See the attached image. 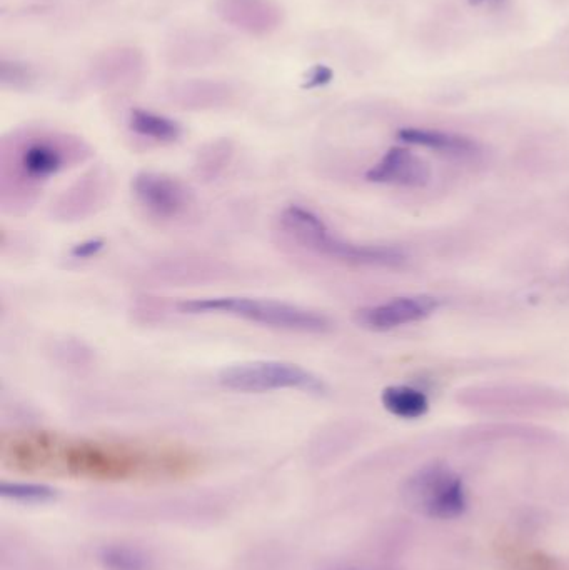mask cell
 <instances>
[{"label": "cell", "mask_w": 569, "mask_h": 570, "mask_svg": "<svg viewBox=\"0 0 569 570\" xmlns=\"http://www.w3.org/2000/svg\"><path fill=\"white\" fill-rule=\"evenodd\" d=\"M129 127L137 135L156 140V142H174L182 134L181 125L149 110L134 109L129 115Z\"/></svg>", "instance_id": "16"}, {"label": "cell", "mask_w": 569, "mask_h": 570, "mask_svg": "<svg viewBox=\"0 0 569 570\" xmlns=\"http://www.w3.org/2000/svg\"><path fill=\"white\" fill-rule=\"evenodd\" d=\"M0 495L2 499L16 500L24 504H44L56 499L57 490L51 485L36 482H2Z\"/></svg>", "instance_id": "18"}, {"label": "cell", "mask_w": 569, "mask_h": 570, "mask_svg": "<svg viewBox=\"0 0 569 570\" xmlns=\"http://www.w3.org/2000/svg\"><path fill=\"white\" fill-rule=\"evenodd\" d=\"M381 402L389 414L401 419H419L428 414L429 400L421 390L409 385H391L381 394Z\"/></svg>", "instance_id": "15"}, {"label": "cell", "mask_w": 569, "mask_h": 570, "mask_svg": "<svg viewBox=\"0 0 569 570\" xmlns=\"http://www.w3.org/2000/svg\"><path fill=\"white\" fill-rule=\"evenodd\" d=\"M216 14L234 29L257 37L272 34L282 22V10L272 0H217Z\"/></svg>", "instance_id": "9"}, {"label": "cell", "mask_w": 569, "mask_h": 570, "mask_svg": "<svg viewBox=\"0 0 569 570\" xmlns=\"http://www.w3.org/2000/svg\"><path fill=\"white\" fill-rule=\"evenodd\" d=\"M279 224L286 235L304 249L346 264L398 267L406 260L403 250L396 247L353 244L341 239L316 212L301 205H288L282 209Z\"/></svg>", "instance_id": "2"}, {"label": "cell", "mask_w": 569, "mask_h": 570, "mask_svg": "<svg viewBox=\"0 0 569 570\" xmlns=\"http://www.w3.org/2000/svg\"><path fill=\"white\" fill-rule=\"evenodd\" d=\"M398 139L404 144L418 145L424 149L436 150L439 154L463 157V159L479 154V144L476 140L444 130L404 127L399 130Z\"/></svg>", "instance_id": "14"}, {"label": "cell", "mask_w": 569, "mask_h": 570, "mask_svg": "<svg viewBox=\"0 0 569 570\" xmlns=\"http://www.w3.org/2000/svg\"><path fill=\"white\" fill-rule=\"evenodd\" d=\"M226 49V42L219 35L204 30H182L167 42L166 60L179 69L206 67L216 62Z\"/></svg>", "instance_id": "11"}, {"label": "cell", "mask_w": 569, "mask_h": 570, "mask_svg": "<svg viewBox=\"0 0 569 570\" xmlns=\"http://www.w3.org/2000/svg\"><path fill=\"white\" fill-rule=\"evenodd\" d=\"M176 310L179 314L186 315H229L271 329L291 330L304 334H323L331 329V322L326 315L282 300L204 297V299L181 300L177 302Z\"/></svg>", "instance_id": "3"}, {"label": "cell", "mask_w": 569, "mask_h": 570, "mask_svg": "<svg viewBox=\"0 0 569 570\" xmlns=\"http://www.w3.org/2000/svg\"><path fill=\"white\" fill-rule=\"evenodd\" d=\"M366 179L374 184L418 189L431 180V169L421 157L406 147H393L383 155L378 164H374L366 172Z\"/></svg>", "instance_id": "10"}, {"label": "cell", "mask_w": 569, "mask_h": 570, "mask_svg": "<svg viewBox=\"0 0 569 570\" xmlns=\"http://www.w3.org/2000/svg\"><path fill=\"white\" fill-rule=\"evenodd\" d=\"M232 155V144L229 140H217L207 145L199 154V169L201 172H209V175H216L219 170L224 169V165L229 162Z\"/></svg>", "instance_id": "20"}, {"label": "cell", "mask_w": 569, "mask_h": 570, "mask_svg": "<svg viewBox=\"0 0 569 570\" xmlns=\"http://www.w3.org/2000/svg\"><path fill=\"white\" fill-rule=\"evenodd\" d=\"M146 72V55L131 45L104 50L91 65L92 82L107 90L134 87L144 79Z\"/></svg>", "instance_id": "8"}, {"label": "cell", "mask_w": 569, "mask_h": 570, "mask_svg": "<svg viewBox=\"0 0 569 570\" xmlns=\"http://www.w3.org/2000/svg\"><path fill=\"white\" fill-rule=\"evenodd\" d=\"M137 202L152 215L174 219L184 214L192 202L191 190L181 180L159 172H141L132 180Z\"/></svg>", "instance_id": "6"}, {"label": "cell", "mask_w": 569, "mask_h": 570, "mask_svg": "<svg viewBox=\"0 0 569 570\" xmlns=\"http://www.w3.org/2000/svg\"><path fill=\"white\" fill-rule=\"evenodd\" d=\"M109 177L106 172H91L66 190L57 202V215L79 219L102 207L109 194Z\"/></svg>", "instance_id": "12"}, {"label": "cell", "mask_w": 569, "mask_h": 570, "mask_svg": "<svg viewBox=\"0 0 569 570\" xmlns=\"http://www.w3.org/2000/svg\"><path fill=\"white\" fill-rule=\"evenodd\" d=\"M401 499L409 510L428 519H458L468 509L463 479L438 462L409 475L401 487Z\"/></svg>", "instance_id": "4"}, {"label": "cell", "mask_w": 569, "mask_h": 570, "mask_svg": "<svg viewBox=\"0 0 569 570\" xmlns=\"http://www.w3.org/2000/svg\"><path fill=\"white\" fill-rule=\"evenodd\" d=\"M333 80V70L326 67V65H316L313 69L309 70L306 82H304V89H316L321 85L329 84Z\"/></svg>", "instance_id": "21"}, {"label": "cell", "mask_w": 569, "mask_h": 570, "mask_svg": "<svg viewBox=\"0 0 569 570\" xmlns=\"http://www.w3.org/2000/svg\"><path fill=\"white\" fill-rule=\"evenodd\" d=\"M102 249H104V240H84L81 244L72 247L71 255L72 257H76V259H89V257H94V255L99 254Z\"/></svg>", "instance_id": "22"}, {"label": "cell", "mask_w": 569, "mask_h": 570, "mask_svg": "<svg viewBox=\"0 0 569 570\" xmlns=\"http://www.w3.org/2000/svg\"><path fill=\"white\" fill-rule=\"evenodd\" d=\"M501 0H469V4L483 5V4H498Z\"/></svg>", "instance_id": "23"}, {"label": "cell", "mask_w": 569, "mask_h": 570, "mask_svg": "<svg viewBox=\"0 0 569 570\" xmlns=\"http://www.w3.org/2000/svg\"><path fill=\"white\" fill-rule=\"evenodd\" d=\"M36 80V74L31 65L19 60L2 59L0 62V84L6 89H29Z\"/></svg>", "instance_id": "19"}, {"label": "cell", "mask_w": 569, "mask_h": 570, "mask_svg": "<svg viewBox=\"0 0 569 570\" xmlns=\"http://www.w3.org/2000/svg\"><path fill=\"white\" fill-rule=\"evenodd\" d=\"M219 384L246 394L284 389L324 394L328 389L324 380L311 370L282 360H251L229 365L219 372Z\"/></svg>", "instance_id": "5"}, {"label": "cell", "mask_w": 569, "mask_h": 570, "mask_svg": "<svg viewBox=\"0 0 569 570\" xmlns=\"http://www.w3.org/2000/svg\"><path fill=\"white\" fill-rule=\"evenodd\" d=\"M87 157H91V147L76 135L49 129L17 130L2 140V182L12 179L17 187H34Z\"/></svg>", "instance_id": "1"}, {"label": "cell", "mask_w": 569, "mask_h": 570, "mask_svg": "<svg viewBox=\"0 0 569 570\" xmlns=\"http://www.w3.org/2000/svg\"><path fill=\"white\" fill-rule=\"evenodd\" d=\"M99 562L104 570H154L151 557L131 545H104Z\"/></svg>", "instance_id": "17"}, {"label": "cell", "mask_w": 569, "mask_h": 570, "mask_svg": "<svg viewBox=\"0 0 569 570\" xmlns=\"http://www.w3.org/2000/svg\"><path fill=\"white\" fill-rule=\"evenodd\" d=\"M439 307V300L431 295H406L383 304L369 305L356 310L354 320L359 327L373 332H388L403 325L428 319Z\"/></svg>", "instance_id": "7"}, {"label": "cell", "mask_w": 569, "mask_h": 570, "mask_svg": "<svg viewBox=\"0 0 569 570\" xmlns=\"http://www.w3.org/2000/svg\"><path fill=\"white\" fill-rule=\"evenodd\" d=\"M236 90L221 80H187L169 90L174 104L184 109H216L234 99Z\"/></svg>", "instance_id": "13"}]
</instances>
